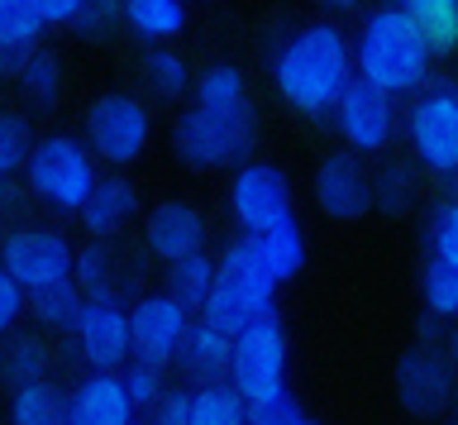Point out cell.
<instances>
[{"label":"cell","instance_id":"cell-35","mask_svg":"<svg viewBox=\"0 0 458 425\" xmlns=\"http://www.w3.org/2000/svg\"><path fill=\"white\" fill-rule=\"evenodd\" d=\"M43 38V20L34 10V0H0V44L5 48H29Z\"/></svg>","mask_w":458,"mask_h":425},{"label":"cell","instance_id":"cell-16","mask_svg":"<svg viewBox=\"0 0 458 425\" xmlns=\"http://www.w3.org/2000/svg\"><path fill=\"white\" fill-rule=\"evenodd\" d=\"M143 244L157 263H177L206 249V216L191 201H157L143 216Z\"/></svg>","mask_w":458,"mask_h":425},{"label":"cell","instance_id":"cell-6","mask_svg":"<svg viewBox=\"0 0 458 425\" xmlns=\"http://www.w3.org/2000/svg\"><path fill=\"white\" fill-rule=\"evenodd\" d=\"M81 130H86L81 144H86L91 158L110 163V167H129V163L143 158V149H148L153 120H148V106H143L139 96L106 91V96H96V101L86 106Z\"/></svg>","mask_w":458,"mask_h":425},{"label":"cell","instance_id":"cell-31","mask_svg":"<svg viewBox=\"0 0 458 425\" xmlns=\"http://www.w3.org/2000/svg\"><path fill=\"white\" fill-rule=\"evenodd\" d=\"M139 72H143V81H148V91L163 96V101H177V96H186V87H191V67H186V58L177 48H163V44H153L148 53H143Z\"/></svg>","mask_w":458,"mask_h":425},{"label":"cell","instance_id":"cell-38","mask_svg":"<svg viewBox=\"0 0 458 425\" xmlns=\"http://www.w3.org/2000/svg\"><path fill=\"white\" fill-rule=\"evenodd\" d=\"M29 144H34V134H29V120H24V115H10V110H0V173H14V167H24Z\"/></svg>","mask_w":458,"mask_h":425},{"label":"cell","instance_id":"cell-30","mask_svg":"<svg viewBox=\"0 0 458 425\" xmlns=\"http://www.w3.org/2000/svg\"><path fill=\"white\" fill-rule=\"evenodd\" d=\"M210 282H215V263L206 259V249L186 253V259H177V263H167V296L177 306H186L191 316L200 310V302H206Z\"/></svg>","mask_w":458,"mask_h":425},{"label":"cell","instance_id":"cell-33","mask_svg":"<svg viewBox=\"0 0 458 425\" xmlns=\"http://www.w3.org/2000/svg\"><path fill=\"white\" fill-rule=\"evenodd\" d=\"M420 296H425V316L454 320L458 316V263H444V259H429V253H425Z\"/></svg>","mask_w":458,"mask_h":425},{"label":"cell","instance_id":"cell-25","mask_svg":"<svg viewBox=\"0 0 458 425\" xmlns=\"http://www.w3.org/2000/svg\"><path fill=\"white\" fill-rule=\"evenodd\" d=\"M81 302H86V296H81V287L72 277H57V282H43V287L24 292V310L38 325H48V330H67V325L77 320Z\"/></svg>","mask_w":458,"mask_h":425},{"label":"cell","instance_id":"cell-18","mask_svg":"<svg viewBox=\"0 0 458 425\" xmlns=\"http://www.w3.org/2000/svg\"><path fill=\"white\" fill-rule=\"evenodd\" d=\"M77 216L86 225V234L100 239V244H110V239L124 234L129 220L139 216V187L124 182V177H96V187L86 191Z\"/></svg>","mask_w":458,"mask_h":425},{"label":"cell","instance_id":"cell-11","mask_svg":"<svg viewBox=\"0 0 458 425\" xmlns=\"http://www.w3.org/2000/svg\"><path fill=\"white\" fill-rule=\"evenodd\" d=\"M124 316H129V359L172 368V353H177L186 325H191V310L177 306L167 292H148L134 306H124Z\"/></svg>","mask_w":458,"mask_h":425},{"label":"cell","instance_id":"cell-40","mask_svg":"<svg viewBox=\"0 0 458 425\" xmlns=\"http://www.w3.org/2000/svg\"><path fill=\"white\" fill-rule=\"evenodd\" d=\"M20 316H24V287L0 268V335H10Z\"/></svg>","mask_w":458,"mask_h":425},{"label":"cell","instance_id":"cell-20","mask_svg":"<svg viewBox=\"0 0 458 425\" xmlns=\"http://www.w3.org/2000/svg\"><path fill=\"white\" fill-rule=\"evenodd\" d=\"M14 77H20V91L38 110H48V106L63 101L67 77H63V58H57L53 48H43V44L20 48V53H14Z\"/></svg>","mask_w":458,"mask_h":425},{"label":"cell","instance_id":"cell-36","mask_svg":"<svg viewBox=\"0 0 458 425\" xmlns=\"http://www.w3.org/2000/svg\"><path fill=\"white\" fill-rule=\"evenodd\" d=\"M120 368H124V373H120V387H124V396H129V406H134V411H148L157 396L167 392V368L143 363V359H124Z\"/></svg>","mask_w":458,"mask_h":425},{"label":"cell","instance_id":"cell-41","mask_svg":"<svg viewBox=\"0 0 458 425\" xmlns=\"http://www.w3.org/2000/svg\"><path fill=\"white\" fill-rule=\"evenodd\" d=\"M148 425H186V387H172L157 396L148 406Z\"/></svg>","mask_w":458,"mask_h":425},{"label":"cell","instance_id":"cell-17","mask_svg":"<svg viewBox=\"0 0 458 425\" xmlns=\"http://www.w3.org/2000/svg\"><path fill=\"white\" fill-rule=\"evenodd\" d=\"M63 406H67V425H134L139 416L120 387V373L81 378L72 396H63Z\"/></svg>","mask_w":458,"mask_h":425},{"label":"cell","instance_id":"cell-3","mask_svg":"<svg viewBox=\"0 0 458 425\" xmlns=\"http://www.w3.org/2000/svg\"><path fill=\"white\" fill-rule=\"evenodd\" d=\"M286 363H292V344H286V325L277 310L258 316L253 325L229 339V373L225 382L239 392L243 406H258L267 396L286 392Z\"/></svg>","mask_w":458,"mask_h":425},{"label":"cell","instance_id":"cell-23","mask_svg":"<svg viewBox=\"0 0 458 425\" xmlns=\"http://www.w3.org/2000/svg\"><path fill=\"white\" fill-rule=\"evenodd\" d=\"M368 187H372V210L382 216H406L420 196V173L401 158H386L377 173H368Z\"/></svg>","mask_w":458,"mask_h":425},{"label":"cell","instance_id":"cell-8","mask_svg":"<svg viewBox=\"0 0 458 425\" xmlns=\"http://www.w3.org/2000/svg\"><path fill=\"white\" fill-rule=\"evenodd\" d=\"M229 216L239 220L243 234H263L272 225L292 220L296 216L292 177H286L277 163H263V158L239 163L234 182H229Z\"/></svg>","mask_w":458,"mask_h":425},{"label":"cell","instance_id":"cell-7","mask_svg":"<svg viewBox=\"0 0 458 425\" xmlns=\"http://www.w3.org/2000/svg\"><path fill=\"white\" fill-rule=\"evenodd\" d=\"M406 139H411L415 167H425V173H435L444 182L454 177V167H458V87L454 81L429 87L411 106Z\"/></svg>","mask_w":458,"mask_h":425},{"label":"cell","instance_id":"cell-26","mask_svg":"<svg viewBox=\"0 0 458 425\" xmlns=\"http://www.w3.org/2000/svg\"><path fill=\"white\" fill-rule=\"evenodd\" d=\"M396 5L420 24L435 58H449L458 48V0H396Z\"/></svg>","mask_w":458,"mask_h":425},{"label":"cell","instance_id":"cell-10","mask_svg":"<svg viewBox=\"0 0 458 425\" xmlns=\"http://www.w3.org/2000/svg\"><path fill=\"white\" fill-rule=\"evenodd\" d=\"M396 402L415 421H435L454 402V368L435 344H411L396 359Z\"/></svg>","mask_w":458,"mask_h":425},{"label":"cell","instance_id":"cell-28","mask_svg":"<svg viewBox=\"0 0 458 425\" xmlns=\"http://www.w3.org/2000/svg\"><path fill=\"white\" fill-rule=\"evenodd\" d=\"M239 392L229 382H210V387H186V425H243Z\"/></svg>","mask_w":458,"mask_h":425},{"label":"cell","instance_id":"cell-39","mask_svg":"<svg viewBox=\"0 0 458 425\" xmlns=\"http://www.w3.org/2000/svg\"><path fill=\"white\" fill-rule=\"evenodd\" d=\"M114 24H124V20H120V0H81L72 30L86 34V38H106Z\"/></svg>","mask_w":458,"mask_h":425},{"label":"cell","instance_id":"cell-5","mask_svg":"<svg viewBox=\"0 0 458 425\" xmlns=\"http://www.w3.org/2000/svg\"><path fill=\"white\" fill-rule=\"evenodd\" d=\"M24 177L38 201H48L63 216H77L86 191L96 187V158L77 134H43L24 153Z\"/></svg>","mask_w":458,"mask_h":425},{"label":"cell","instance_id":"cell-42","mask_svg":"<svg viewBox=\"0 0 458 425\" xmlns=\"http://www.w3.org/2000/svg\"><path fill=\"white\" fill-rule=\"evenodd\" d=\"M34 10H38L43 30H48V24H72V20H77L81 0H34Z\"/></svg>","mask_w":458,"mask_h":425},{"label":"cell","instance_id":"cell-15","mask_svg":"<svg viewBox=\"0 0 458 425\" xmlns=\"http://www.w3.org/2000/svg\"><path fill=\"white\" fill-rule=\"evenodd\" d=\"M215 282L234 292L243 306H253L258 316L277 310V277L267 273V263H263V253H258L253 234H239V239H229V244H225L220 263H215Z\"/></svg>","mask_w":458,"mask_h":425},{"label":"cell","instance_id":"cell-22","mask_svg":"<svg viewBox=\"0 0 458 425\" xmlns=\"http://www.w3.org/2000/svg\"><path fill=\"white\" fill-rule=\"evenodd\" d=\"M120 20L148 44H167L186 30V5L182 0H120Z\"/></svg>","mask_w":458,"mask_h":425},{"label":"cell","instance_id":"cell-34","mask_svg":"<svg viewBox=\"0 0 458 425\" xmlns=\"http://www.w3.org/2000/svg\"><path fill=\"white\" fill-rule=\"evenodd\" d=\"M425 253L444 263H458V201L454 196H439L435 210L425 220Z\"/></svg>","mask_w":458,"mask_h":425},{"label":"cell","instance_id":"cell-44","mask_svg":"<svg viewBox=\"0 0 458 425\" xmlns=\"http://www.w3.org/2000/svg\"><path fill=\"white\" fill-rule=\"evenodd\" d=\"M320 5H329V10H339V15H344V10H358L363 0H320Z\"/></svg>","mask_w":458,"mask_h":425},{"label":"cell","instance_id":"cell-13","mask_svg":"<svg viewBox=\"0 0 458 425\" xmlns=\"http://www.w3.org/2000/svg\"><path fill=\"white\" fill-rule=\"evenodd\" d=\"M0 268L20 282V287H43L72 273V244L63 230H43V225H24V230L5 234L0 244Z\"/></svg>","mask_w":458,"mask_h":425},{"label":"cell","instance_id":"cell-29","mask_svg":"<svg viewBox=\"0 0 458 425\" xmlns=\"http://www.w3.org/2000/svg\"><path fill=\"white\" fill-rule=\"evenodd\" d=\"M48 344H43L38 335H14L0 344V378L10 382V387H24V382L34 378H48Z\"/></svg>","mask_w":458,"mask_h":425},{"label":"cell","instance_id":"cell-37","mask_svg":"<svg viewBox=\"0 0 458 425\" xmlns=\"http://www.w3.org/2000/svg\"><path fill=\"white\" fill-rule=\"evenodd\" d=\"M243 425H325V421H315L292 392H282V396H267V402L243 411Z\"/></svg>","mask_w":458,"mask_h":425},{"label":"cell","instance_id":"cell-45","mask_svg":"<svg viewBox=\"0 0 458 425\" xmlns=\"http://www.w3.org/2000/svg\"><path fill=\"white\" fill-rule=\"evenodd\" d=\"M63 425H67V421H63Z\"/></svg>","mask_w":458,"mask_h":425},{"label":"cell","instance_id":"cell-9","mask_svg":"<svg viewBox=\"0 0 458 425\" xmlns=\"http://www.w3.org/2000/svg\"><path fill=\"white\" fill-rule=\"evenodd\" d=\"M329 115H335V130H339V139H344L349 153H386L392 139H396V130H401L396 101L382 96L377 87H368L363 77L344 81V91L335 96Z\"/></svg>","mask_w":458,"mask_h":425},{"label":"cell","instance_id":"cell-4","mask_svg":"<svg viewBox=\"0 0 458 425\" xmlns=\"http://www.w3.org/2000/svg\"><path fill=\"white\" fill-rule=\"evenodd\" d=\"M172 149L191 173H215L225 163L253 158L258 149V110H229V115H210V110H182V120L172 124Z\"/></svg>","mask_w":458,"mask_h":425},{"label":"cell","instance_id":"cell-27","mask_svg":"<svg viewBox=\"0 0 458 425\" xmlns=\"http://www.w3.org/2000/svg\"><path fill=\"white\" fill-rule=\"evenodd\" d=\"M63 421H67L63 392L48 378H34L10 392V425H63Z\"/></svg>","mask_w":458,"mask_h":425},{"label":"cell","instance_id":"cell-21","mask_svg":"<svg viewBox=\"0 0 458 425\" xmlns=\"http://www.w3.org/2000/svg\"><path fill=\"white\" fill-rule=\"evenodd\" d=\"M186 91L196 96L191 106L210 110V115H229V110L253 106L249 77H243V67H234V63H210V67H200V77H191V87H186Z\"/></svg>","mask_w":458,"mask_h":425},{"label":"cell","instance_id":"cell-43","mask_svg":"<svg viewBox=\"0 0 458 425\" xmlns=\"http://www.w3.org/2000/svg\"><path fill=\"white\" fill-rule=\"evenodd\" d=\"M10 72H14V48L0 44V77H10Z\"/></svg>","mask_w":458,"mask_h":425},{"label":"cell","instance_id":"cell-1","mask_svg":"<svg viewBox=\"0 0 458 425\" xmlns=\"http://www.w3.org/2000/svg\"><path fill=\"white\" fill-rule=\"evenodd\" d=\"M349 77H353L349 34L329 20H315L306 30H296L277 48V58H272V87L306 120H325Z\"/></svg>","mask_w":458,"mask_h":425},{"label":"cell","instance_id":"cell-32","mask_svg":"<svg viewBox=\"0 0 458 425\" xmlns=\"http://www.w3.org/2000/svg\"><path fill=\"white\" fill-rule=\"evenodd\" d=\"M67 277L81 287V296H120V287H114V259L100 239H91L86 249H72V273Z\"/></svg>","mask_w":458,"mask_h":425},{"label":"cell","instance_id":"cell-2","mask_svg":"<svg viewBox=\"0 0 458 425\" xmlns=\"http://www.w3.org/2000/svg\"><path fill=\"white\" fill-rule=\"evenodd\" d=\"M353 53V77H363L368 87H377L382 96H411L429 81V67H435V53H429L420 24H415L401 5H377L368 10L363 30L349 44Z\"/></svg>","mask_w":458,"mask_h":425},{"label":"cell","instance_id":"cell-24","mask_svg":"<svg viewBox=\"0 0 458 425\" xmlns=\"http://www.w3.org/2000/svg\"><path fill=\"white\" fill-rule=\"evenodd\" d=\"M253 239H258V253H263L267 273L277 277V287H282V282H292L301 268H306V234H301L296 216L282 220V225H272V230H263V234H253Z\"/></svg>","mask_w":458,"mask_h":425},{"label":"cell","instance_id":"cell-19","mask_svg":"<svg viewBox=\"0 0 458 425\" xmlns=\"http://www.w3.org/2000/svg\"><path fill=\"white\" fill-rule=\"evenodd\" d=\"M172 363L182 368V378L191 382V387H210V382H225V373H229V335L210 330L206 320H196V316H191V325H186V335H182L177 353H172Z\"/></svg>","mask_w":458,"mask_h":425},{"label":"cell","instance_id":"cell-14","mask_svg":"<svg viewBox=\"0 0 458 425\" xmlns=\"http://www.w3.org/2000/svg\"><path fill=\"white\" fill-rule=\"evenodd\" d=\"M315 206H320L329 220H363L372 210L368 167L358 153L335 149L320 158V167H315Z\"/></svg>","mask_w":458,"mask_h":425},{"label":"cell","instance_id":"cell-12","mask_svg":"<svg viewBox=\"0 0 458 425\" xmlns=\"http://www.w3.org/2000/svg\"><path fill=\"white\" fill-rule=\"evenodd\" d=\"M67 330L96 373H120V363L129 359V316L120 296H86Z\"/></svg>","mask_w":458,"mask_h":425}]
</instances>
